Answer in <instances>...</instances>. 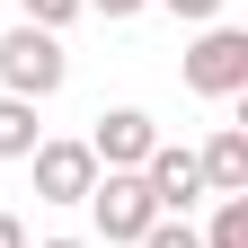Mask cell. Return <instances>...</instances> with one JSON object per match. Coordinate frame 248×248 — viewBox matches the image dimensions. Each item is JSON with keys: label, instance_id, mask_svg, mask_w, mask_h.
I'll return each instance as SVG.
<instances>
[{"label": "cell", "instance_id": "obj_1", "mask_svg": "<svg viewBox=\"0 0 248 248\" xmlns=\"http://www.w3.org/2000/svg\"><path fill=\"white\" fill-rule=\"evenodd\" d=\"M62 80H71V53H62V36H53V27H9V36H0V89H9V98H53V89Z\"/></svg>", "mask_w": 248, "mask_h": 248}, {"label": "cell", "instance_id": "obj_2", "mask_svg": "<svg viewBox=\"0 0 248 248\" xmlns=\"http://www.w3.org/2000/svg\"><path fill=\"white\" fill-rule=\"evenodd\" d=\"M89 222H98L107 248H133L151 222H160V204H151L142 169H98V186H89Z\"/></svg>", "mask_w": 248, "mask_h": 248}, {"label": "cell", "instance_id": "obj_3", "mask_svg": "<svg viewBox=\"0 0 248 248\" xmlns=\"http://www.w3.org/2000/svg\"><path fill=\"white\" fill-rule=\"evenodd\" d=\"M186 89H195V98H239V89H248V27L213 18L204 36L186 45Z\"/></svg>", "mask_w": 248, "mask_h": 248}, {"label": "cell", "instance_id": "obj_4", "mask_svg": "<svg viewBox=\"0 0 248 248\" xmlns=\"http://www.w3.org/2000/svg\"><path fill=\"white\" fill-rule=\"evenodd\" d=\"M27 169H36V204H89V186H98L89 142H36Z\"/></svg>", "mask_w": 248, "mask_h": 248}, {"label": "cell", "instance_id": "obj_5", "mask_svg": "<svg viewBox=\"0 0 248 248\" xmlns=\"http://www.w3.org/2000/svg\"><path fill=\"white\" fill-rule=\"evenodd\" d=\"M151 142H160V124H151L142 107H107L98 124H89V160L98 169H142Z\"/></svg>", "mask_w": 248, "mask_h": 248}, {"label": "cell", "instance_id": "obj_6", "mask_svg": "<svg viewBox=\"0 0 248 248\" xmlns=\"http://www.w3.org/2000/svg\"><path fill=\"white\" fill-rule=\"evenodd\" d=\"M142 186H151V204H160V213H195V204H204V169H195V151H186V142H151Z\"/></svg>", "mask_w": 248, "mask_h": 248}, {"label": "cell", "instance_id": "obj_7", "mask_svg": "<svg viewBox=\"0 0 248 248\" xmlns=\"http://www.w3.org/2000/svg\"><path fill=\"white\" fill-rule=\"evenodd\" d=\"M195 169H204V195H248V124H222L195 151Z\"/></svg>", "mask_w": 248, "mask_h": 248}, {"label": "cell", "instance_id": "obj_8", "mask_svg": "<svg viewBox=\"0 0 248 248\" xmlns=\"http://www.w3.org/2000/svg\"><path fill=\"white\" fill-rule=\"evenodd\" d=\"M36 142H45V124H36V98H9V89H0V160H27Z\"/></svg>", "mask_w": 248, "mask_h": 248}, {"label": "cell", "instance_id": "obj_9", "mask_svg": "<svg viewBox=\"0 0 248 248\" xmlns=\"http://www.w3.org/2000/svg\"><path fill=\"white\" fill-rule=\"evenodd\" d=\"M204 248H248V195H213V222L195 231Z\"/></svg>", "mask_w": 248, "mask_h": 248}, {"label": "cell", "instance_id": "obj_10", "mask_svg": "<svg viewBox=\"0 0 248 248\" xmlns=\"http://www.w3.org/2000/svg\"><path fill=\"white\" fill-rule=\"evenodd\" d=\"M133 248H204V239H195V222H186V213H160V222H151Z\"/></svg>", "mask_w": 248, "mask_h": 248}, {"label": "cell", "instance_id": "obj_11", "mask_svg": "<svg viewBox=\"0 0 248 248\" xmlns=\"http://www.w3.org/2000/svg\"><path fill=\"white\" fill-rule=\"evenodd\" d=\"M18 18H27V27H53V36H62V27L80 18V0H18Z\"/></svg>", "mask_w": 248, "mask_h": 248}, {"label": "cell", "instance_id": "obj_12", "mask_svg": "<svg viewBox=\"0 0 248 248\" xmlns=\"http://www.w3.org/2000/svg\"><path fill=\"white\" fill-rule=\"evenodd\" d=\"M160 9L186 18V27H213V18H222V0H160Z\"/></svg>", "mask_w": 248, "mask_h": 248}, {"label": "cell", "instance_id": "obj_13", "mask_svg": "<svg viewBox=\"0 0 248 248\" xmlns=\"http://www.w3.org/2000/svg\"><path fill=\"white\" fill-rule=\"evenodd\" d=\"M80 9H98V18H142L151 0H80Z\"/></svg>", "mask_w": 248, "mask_h": 248}, {"label": "cell", "instance_id": "obj_14", "mask_svg": "<svg viewBox=\"0 0 248 248\" xmlns=\"http://www.w3.org/2000/svg\"><path fill=\"white\" fill-rule=\"evenodd\" d=\"M0 248H27V222H18L9 204H0Z\"/></svg>", "mask_w": 248, "mask_h": 248}, {"label": "cell", "instance_id": "obj_15", "mask_svg": "<svg viewBox=\"0 0 248 248\" xmlns=\"http://www.w3.org/2000/svg\"><path fill=\"white\" fill-rule=\"evenodd\" d=\"M27 248H89V239H27Z\"/></svg>", "mask_w": 248, "mask_h": 248}]
</instances>
